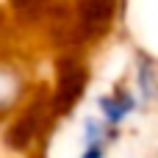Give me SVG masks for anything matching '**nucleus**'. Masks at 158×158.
<instances>
[{
  "label": "nucleus",
  "mask_w": 158,
  "mask_h": 158,
  "mask_svg": "<svg viewBox=\"0 0 158 158\" xmlns=\"http://www.w3.org/2000/svg\"><path fill=\"white\" fill-rule=\"evenodd\" d=\"M100 106H103V114H106L108 125H119V122L133 111V97L119 86L111 97H103V100H100Z\"/></svg>",
  "instance_id": "1"
},
{
  "label": "nucleus",
  "mask_w": 158,
  "mask_h": 158,
  "mask_svg": "<svg viewBox=\"0 0 158 158\" xmlns=\"http://www.w3.org/2000/svg\"><path fill=\"white\" fill-rule=\"evenodd\" d=\"M83 81H86V75H83V69H78V67H72V69H67V72L61 75L58 94H61L64 108H69V103H75V100L81 97V92H83Z\"/></svg>",
  "instance_id": "2"
},
{
  "label": "nucleus",
  "mask_w": 158,
  "mask_h": 158,
  "mask_svg": "<svg viewBox=\"0 0 158 158\" xmlns=\"http://www.w3.org/2000/svg\"><path fill=\"white\" fill-rule=\"evenodd\" d=\"M156 81L158 78H156V69H153V61L144 58V56H139V86H142V94H144L147 100L158 92Z\"/></svg>",
  "instance_id": "3"
}]
</instances>
